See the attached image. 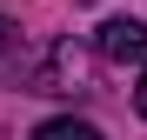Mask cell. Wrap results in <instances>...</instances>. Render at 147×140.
I'll return each instance as SVG.
<instances>
[{
  "label": "cell",
  "instance_id": "obj_2",
  "mask_svg": "<svg viewBox=\"0 0 147 140\" xmlns=\"http://www.w3.org/2000/svg\"><path fill=\"white\" fill-rule=\"evenodd\" d=\"M34 140H100V127H94V120H74V113H60V120H40Z\"/></svg>",
  "mask_w": 147,
  "mask_h": 140
},
{
  "label": "cell",
  "instance_id": "obj_1",
  "mask_svg": "<svg viewBox=\"0 0 147 140\" xmlns=\"http://www.w3.org/2000/svg\"><path fill=\"white\" fill-rule=\"evenodd\" d=\"M94 54L100 60H147V27L140 20H100L94 27Z\"/></svg>",
  "mask_w": 147,
  "mask_h": 140
},
{
  "label": "cell",
  "instance_id": "obj_3",
  "mask_svg": "<svg viewBox=\"0 0 147 140\" xmlns=\"http://www.w3.org/2000/svg\"><path fill=\"white\" fill-rule=\"evenodd\" d=\"M13 40H20V27H13V20H7V13H0V54H7V47H13Z\"/></svg>",
  "mask_w": 147,
  "mask_h": 140
},
{
  "label": "cell",
  "instance_id": "obj_4",
  "mask_svg": "<svg viewBox=\"0 0 147 140\" xmlns=\"http://www.w3.org/2000/svg\"><path fill=\"white\" fill-rule=\"evenodd\" d=\"M134 107H140V113H147V74H140V87H134Z\"/></svg>",
  "mask_w": 147,
  "mask_h": 140
}]
</instances>
